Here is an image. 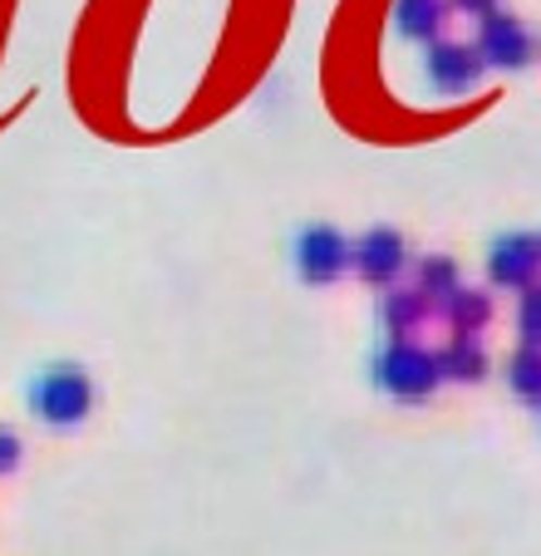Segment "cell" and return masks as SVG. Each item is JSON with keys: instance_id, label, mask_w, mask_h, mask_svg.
Listing matches in <instances>:
<instances>
[{"instance_id": "6da1fadb", "label": "cell", "mask_w": 541, "mask_h": 556, "mask_svg": "<svg viewBox=\"0 0 541 556\" xmlns=\"http://www.w3.org/2000/svg\"><path fill=\"white\" fill-rule=\"evenodd\" d=\"M89 409H95V384H89V375H84L79 365H50L35 375L30 384V414L40 424H50V429H74V424L89 419Z\"/></svg>"}, {"instance_id": "7a4b0ae2", "label": "cell", "mask_w": 541, "mask_h": 556, "mask_svg": "<svg viewBox=\"0 0 541 556\" xmlns=\"http://www.w3.org/2000/svg\"><path fill=\"white\" fill-rule=\"evenodd\" d=\"M438 379H443L438 375V355L408 345V340H394V345H385L375 355V384L385 389V394H394V400H404V404L428 400Z\"/></svg>"}, {"instance_id": "3957f363", "label": "cell", "mask_w": 541, "mask_h": 556, "mask_svg": "<svg viewBox=\"0 0 541 556\" xmlns=\"http://www.w3.org/2000/svg\"><path fill=\"white\" fill-rule=\"evenodd\" d=\"M350 262H354V247L344 231L325 227V222L301 227V237H295V271H301L305 281L330 286V281H340Z\"/></svg>"}, {"instance_id": "277c9868", "label": "cell", "mask_w": 541, "mask_h": 556, "mask_svg": "<svg viewBox=\"0 0 541 556\" xmlns=\"http://www.w3.org/2000/svg\"><path fill=\"white\" fill-rule=\"evenodd\" d=\"M537 54V40L527 35V25L512 21V15L492 11L478 30V60L492 64V70H521Z\"/></svg>"}, {"instance_id": "5b68a950", "label": "cell", "mask_w": 541, "mask_h": 556, "mask_svg": "<svg viewBox=\"0 0 541 556\" xmlns=\"http://www.w3.org/2000/svg\"><path fill=\"white\" fill-rule=\"evenodd\" d=\"M488 276L498 286H537L541 276V242L527 237V231H512V237H498L488 252Z\"/></svg>"}, {"instance_id": "8992f818", "label": "cell", "mask_w": 541, "mask_h": 556, "mask_svg": "<svg viewBox=\"0 0 541 556\" xmlns=\"http://www.w3.org/2000/svg\"><path fill=\"white\" fill-rule=\"evenodd\" d=\"M424 74H428V79H433V89H438V94H468V89L478 85L482 60H478V50H468V45L438 40V45H428Z\"/></svg>"}, {"instance_id": "52a82bcc", "label": "cell", "mask_w": 541, "mask_h": 556, "mask_svg": "<svg viewBox=\"0 0 541 556\" xmlns=\"http://www.w3.org/2000/svg\"><path fill=\"white\" fill-rule=\"evenodd\" d=\"M408 252H404V237H399L394 227H375L360 237V247H354V266H360V276L375 286H389L399 271H404Z\"/></svg>"}, {"instance_id": "ba28073f", "label": "cell", "mask_w": 541, "mask_h": 556, "mask_svg": "<svg viewBox=\"0 0 541 556\" xmlns=\"http://www.w3.org/2000/svg\"><path fill=\"white\" fill-rule=\"evenodd\" d=\"M443 25V0H394V30L404 40H433Z\"/></svg>"}, {"instance_id": "9c48e42d", "label": "cell", "mask_w": 541, "mask_h": 556, "mask_svg": "<svg viewBox=\"0 0 541 556\" xmlns=\"http://www.w3.org/2000/svg\"><path fill=\"white\" fill-rule=\"evenodd\" d=\"M438 375L443 379H482L488 375V355H482V345L478 340H468V336H458L448 350H438Z\"/></svg>"}, {"instance_id": "30bf717a", "label": "cell", "mask_w": 541, "mask_h": 556, "mask_svg": "<svg viewBox=\"0 0 541 556\" xmlns=\"http://www.w3.org/2000/svg\"><path fill=\"white\" fill-rule=\"evenodd\" d=\"M488 315H492V305H488V295L482 291H453L448 295V320H453V330H458V336H478L482 326H488Z\"/></svg>"}, {"instance_id": "8fae6325", "label": "cell", "mask_w": 541, "mask_h": 556, "mask_svg": "<svg viewBox=\"0 0 541 556\" xmlns=\"http://www.w3.org/2000/svg\"><path fill=\"white\" fill-rule=\"evenodd\" d=\"M507 384L517 389L527 404H541V350L537 345H527V350H517V355H512Z\"/></svg>"}, {"instance_id": "7c38bea8", "label": "cell", "mask_w": 541, "mask_h": 556, "mask_svg": "<svg viewBox=\"0 0 541 556\" xmlns=\"http://www.w3.org/2000/svg\"><path fill=\"white\" fill-rule=\"evenodd\" d=\"M458 291V266H453V256H424V266H418V295H428V301H438V295H453Z\"/></svg>"}, {"instance_id": "4fadbf2b", "label": "cell", "mask_w": 541, "mask_h": 556, "mask_svg": "<svg viewBox=\"0 0 541 556\" xmlns=\"http://www.w3.org/2000/svg\"><path fill=\"white\" fill-rule=\"evenodd\" d=\"M379 315H385V326L389 330H408L424 320V295L418 291H394L385 305H379Z\"/></svg>"}, {"instance_id": "5bb4252c", "label": "cell", "mask_w": 541, "mask_h": 556, "mask_svg": "<svg viewBox=\"0 0 541 556\" xmlns=\"http://www.w3.org/2000/svg\"><path fill=\"white\" fill-rule=\"evenodd\" d=\"M521 336H527V345H541V286H531L527 295H521Z\"/></svg>"}, {"instance_id": "9a60e30c", "label": "cell", "mask_w": 541, "mask_h": 556, "mask_svg": "<svg viewBox=\"0 0 541 556\" xmlns=\"http://www.w3.org/2000/svg\"><path fill=\"white\" fill-rule=\"evenodd\" d=\"M21 463V439L11 429H0V472H11Z\"/></svg>"}, {"instance_id": "2e32d148", "label": "cell", "mask_w": 541, "mask_h": 556, "mask_svg": "<svg viewBox=\"0 0 541 556\" xmlns=\"http://www.w3.org/2000/svg\"><path fill=\"white\" fill-rule=\"evenodd\" d=\"M453 5H458V11L482 15V21H488V15H492V0H453Z\"/></svg>"}]
</instances>
